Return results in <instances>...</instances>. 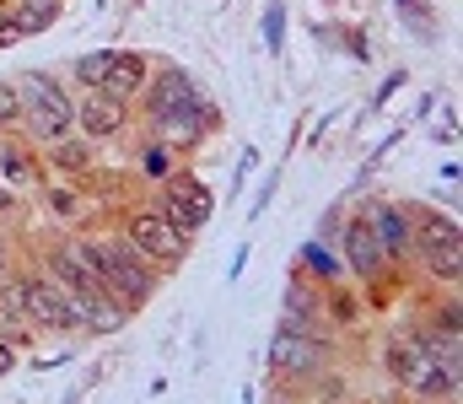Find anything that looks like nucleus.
<instances>
[{"instance_id": "obj_1", "label": "nucleus", "mask_w": 463, "mask_h": 404, "mask_svg": "<svg viewBox=\"0 0 463 404\" xmlns=\"http://www.w3.org/2000/svg\"><path fill=\"white\" fill-rule=\"evenodd\" d=\"M135 119L146 125V135H162L178 156H194L211 135L222 130V108L205 98V87L173 65V60H156L151 65V81L146 92L135 98Z\"/></svg>"}, {"instance_id": "obj_2", "label": "nucleus", "mask_w": 463, "mask_h": 404, "mask_svg": "<svg viewBox=\"0 0 463 404\" xmlns=\"http://www.w3.org/2000/svg\"><path fill=\"white\" fill-rule=\"evenodd\" d=\"M76 238H81V254H87V259H92V269H98L103 291H109L118 307L135 318V313H140V307L156 296L162 275L146 265V259H140V254H135V249L118 238V232H87V227H81Z\"/></svg>"}, {"instance_id": "obj_3", "label": "nucleus", "mask_w": 463, "mask_h": 404, "mask_svg": "<svg viewBox=\"0 0 463 404\" xmlns=\"http://www.w3.org/2000/svg\"><path fill=\"white\" fill-rule=\"evenodd\" d=\"M410 265H420V275L431 286H458L463 280V227L458 216L410 200Z\"/></svg>"}, {"instance_id": "obj_4", "label": "nucleus", "mask_w": 463, "mask_h": 404, "mask_svg": "<svg viewBox=\"0 0 463 404\" xmlns=\"http://www.w3.org/2000/svg\"><path fill=\"white\" fill-rule=\"evenodd\" d=\"M11 87H16V103H22L16 135H27L33 146H43L54 135L76 130V92H71L65 76H54V70L38 65V70H16Z\"/></svg>"}, {"instance_id": "obj_5", "label": "nucleus", "mask_w": 463, "mask_h": 404, "mask_svg": "<svg viewBox=\"0 0 463 404\" xmlns=\"http://www.w3.org/2000/svg\"><path fill=\"white\" fill-rule=\"evenodd\" d=\"M114 232L135 249V254H140V259H146V265L156 269L162 280H167V275H178L184 259H189V249H194V238H184V232H178V227H173L151 200H146V205H124V211H118V221H114Z\"/></svg>"}, {"instance_id": "obj_6", "label": "nucleus", "mask_w": 463, "mask_h": 404, "mask_svg": "<svg viewBox=\"0 0 463 404\" xmlns=\"http://www.w3.org/2000/svg\"><path fill=\"white\" fill-rule=\"evenodd\" d=\"M383 372L393 378L399 399H458L463 394V378L458 372H442V367L420 351V340H415L410 329H393V334H388Z\"/></svg>"}, {"instance_id": "obj_7", "label": "nucleus", "mask_w": 463, "mask_h": 404, "mask_svg": "<svg viewBox=\"0 0 463 404\" xmlns=\"http://www.w3.org/2000/svg\"><path fill=\"white\" fill-rule=\"evenodd\" d=\"M264 362H269V378H275L280 389H291V383L313 389V383L329 378V367H335V340H329V334H297V329H280V324H275Z\"/></svg>"}, {"instance_id": "obj_8", "label": "nucleus", "mask_w": 463, "mask_h": 404, "mask_svg": "<svg viewBox=\"0 0 463 404\" xmlns=\"http://www.w3.org/2000/svg\"><path fill=\"white\" fill-rule=\"evenodd\" d=\"M151 205L184 232V238H200L205 227H211V216H216V194H211V183L184 162V167H173L162 183H151Z\"/></svg>"}, {"instance_id": "obj_9", "label": "nucleus", "mask_w": 463, "mask_h": 404, "mask_svg": "<svg viewBox=\"0 0 463 404\" xmlns=\"http://www.w3.org/2000/svg\"><path fill=\"white\" fill-rule=\"evenodd\" d=\"M16 296H22V313L38 334H76V307L71 296L49 280V269L38 265H16Z\"/></svg>"}, {"instance_id": "obj_10", "label": "nucleus", "mask_w": 463, "mask_h": 404, "mask_svg": "<svg viewBox=\"0 0 463 404\" xmlns=\"http://www.w3.org/2000/svg\"><path fill=\"white\" fill-rule=\"evenodd\" d=\"M135 130V103H124L103 87L76 92V135H87L92 146H114Z\"/></svg>"}, {"instance_id": "obj_11", "label": "nucleus", "mask_w": 463, "mask_h": 404, "mask_svg": "<svg viewBox=\"0 0 463 404\" xmlns=\"http://www.w3.org/2000/svg\"><path fill=\"white\" fill-rule=\"evenodd\" d=\"M335 232H340V265H345L361 286H383V280L399 269L388 254H383V243L372 238V227L361 221V211L340 216V227H335Z\"/></svg>"}, {"instance_id": "obj_12", "label": "nucleus", "mask_w": 463, "mask_h": 404, "mask_svg": "<svg viewBox=\"0 0 463 404\" xmlns=\"http://www.w3.org/2000/svg\"><path fill=\"white\" fill-rule=\"evenodd\" d=\"M361 221L372 227V238L383 243V254L393 265H410V200H393V194H372L355 205Z\"/></svg>"}, {"instance_id": "obj_13", "label": "nucleus", "mask_w": 463, "mask_h": 404, "mask_svg": "<svg viewBox=\"0 0 463 404\" xmlns=\"http://www.w3.org/2000/svg\"><path fill=\"white\" fill-rule=\"evenodd\" d=\"M0 183L11 194H38L49 183L43 156H38V146L27 135H0Z\"/></svg>"}, {"instance_id": "obj_14", "label": "nucleus", "mask_w": 463, "mask_h": 404, "mask_svg": "<svg viewBox=\"0 0 463 404\" xmlns=\"http://www.w3.org/2000/svg\"><path fill=\"white\" fill-rule=\"evenodd\" d=\"M38 156H43V173H54V178H92V173H98V146L76 130L43 140Z\"/></svg>"}, {"instance_id": "obj_15", "label": "nucleus", "mask_w": 463, "mask_h": 404, "mask_svg": "<svg viewBox=\"0 0 463 404\" xmlns=\"http://www.w3.org/2000/svg\"><path fill=\"white\" fill-rule=\"evenodd\" d=\"M38 205H43V216H49L60 232H81V227L92 221V211H98V200H87L71 178H49V183L38 189Z\"/></svg>"}, {"instance_id": "obj_16", "label": "nucleus", "mask_w": 463, "mask_h": 404, "mask_svg": "<svg viewBox=\"0 0 463 404\" xmlns=\"http://www.w3.org/2000/svg\"><path fill=\"white\" fill-rule=\"evenodd\" d=\"M151 54H140V49H114V60H109V70H103V92H114L124 103H135L140 92H146V81H151Z\"/></svg>"}, {"instance_id": "obj_17", "label": "nucleus", "mask_w": 463, "mask_h": 404, "mask_svg": "<svg viewBox=\"0 0 463 404\" xmlns=\"http://www.w3.org/2000/svg\"><path fill=\"white\" fill-rule=\"evenodd\" d=\"M0 16H5V27L16 38H38V33H49L65 16V0H5Z\"/></svg>"}, {"instance_id": "obj_18", "label": "nucleus", "mask_w": 463, "mask_h": 404, "mask_svg": "<svg viewBox=\"0 0 463 404\" xmlns=\"http://www.w3.org/2000/svg\"><path fill=\"white\" fill-rule=\"evenodd\" d=\"M135 156H140L135 167H140V178H146V183H162V178H167L173 167H184V162H189V156H178V151H173V146H167L162 135H146Z\"/></svg>"}, {"instance_id": "obj_19", "label": "nucleus", "mask_w": 463, "mask_h": 404, "mask_svg": "<svg viewBox=\"0 0 463 404\" xmlns=\"http://www.w3.org/2000/svg\"><path fill=\"white\" fill-rule=\"evenodd\" d=\"M109 60H114V49H92V54H76L65 70H71V87L76 92H87V87H103V70H109Z\"/></svg>"}, {"instance_id": "obj_20", "label": "nucleus", "mask_w": 463, "mask_h": 404, "mask_svg": "<svg viewBox=\"0 0 463 404\" xmlns=\"http://www.w3.org/2000/svg\"><path fill=\"white\" fill-rule=\"evenodd\" d=\"M264 43H269V54H280V43H286V5L280 0L264 5Z\"/></svg>"}, {"instance_id": "obj_21", "label": "nucleus", "mask_w": 463, "mask_h": 404, "mask_svg": "<svg viewBox=\"0 0 463 404\" xmlns=\"http://www.w3.org/2000/svg\"><path fill=\"white\" fill-rule=\"evenodd\" d=\"M22 125V103H16V87L11 81H0V135H16Z\"/></svg>"}, {"instance_id": "obj_22", "label": "nucleus", "mask_w": 463, "mask_h": 404, "mask_svg": "<svg viewBox=\"0 0 463 404\" xmlns=\"http://www.w3.org/2000/svg\"><path fill=\"white\" fill-rule=\"evenodd\" d=\"M259 167V146H242V156H237V167H232V194L248 183V173Z\"/></svg>"}, {"instance_id": "obj_23", "label": "nucleus", "mask_w": 463, "mask_h": 404, "mask_svg": "<svg viewBox=\"0 0 463 404\" xmlns=\"http://www.w3.org/2000/svg\"><path fill=\"white\" fill-rule=\"evenodd\" d=\"M404 81H410V70H388V81L377 87V98H372V108H383V103H388V98H393V92H399Z\"/></svg>"}, {"instance_id": "obj_24", "label": "nucleus", "mask_w": 463, "mask_h": 404, "mask_svg": "<svg viewBox=\"0 0 463 404\" xmlns=\"http://www.w3.org/2000/svg\"><path fill=\"white\" fill-rule=\"evenodd\" d=\"M275 189H280V167H269V178H264V183H259V205H253V221H259V216H264V205H269V200H275Z\"/></svg>"}, {"instance_id": "obj_25", "label": "nucleus", "mask_w": 463, "mask_h": 404, "mask_svg": "<svg viewBox=\"0 0 463 404\" xmlns=\"http://www.w3.org/2000/svg\"><path fill=\"white\" fill-rule=\"evenodd\" d=\"M16 367H22V351H16V345H5V340H0V378H11V372H16Z\"/></svg>"}, {"instance_id": "obj_26", "label": "nucleus", "mask_w": 463, "mask_h": 404, "mask_svg": "<svg viewBox=\"0 0 463 404\" xmlns=\"http://www.w3.org/2000/svg\"><path fill=\"white\" fill-rule=\"evenodd\" d=\"M345 54H355V60H366V54H372V49H366V33H361V27H355V33H345Z\"/></svg>"}, {"instance_id": "obj_27", "label": "nucleus", "mask_w": 463, "mask_h": 404, "mask_svg": "<svg viewBox=\"0 0 463 404\" xmlns=\"http://www.w3.org/2000/svg\"><path fill=\"white\" fill-rule=\"evenodd\" d=\"M22 211V194H11L5 183H0V216H16Z\"/></svg>"}, {"instance_id": "obj_28", "label": "nucleus", "mask_w": 463, "mask_h": 404, "mask_svg": "<svg viewBox=\"0 0 463 404\" xmlns=\"http://www.w3.org/2000/svg\"><path fill=\"white\" fill-rule=\"evenodd\" d=\"M11 269H16V254H11V243H5V238H0V280H5V275H11Z\"/></svg>"}, {"instance_id": "obj_29", "label": "nucleus", "mask_w": 463, "mask_h": 404, "mask_svg": "<svg viewBox=\"0 0 463 404\" xmlns=\"http://www.w3.org/2000/svg\"><path fill=\"white\" fill-rule=\"evenodd\" d=\"M242 265H248V243H242V249H237V259H232V269H227V280H237V275H242Z\"/></svg>"}, {"instance_id": "obj_30", "label": "nucleus", "mask_w": 463, "mask_h": 404, "mask_svg": "<svg viewBox=\"0 0 463 404\" xmlns=\"http://www.w3.org/2000/svg\"><path fill=\"white\" fill-rule=\"evenodd\" d=\"M404 404H458V399H404Z\"/></svg>"}]
</instances>
